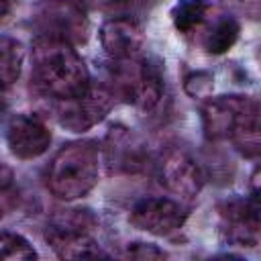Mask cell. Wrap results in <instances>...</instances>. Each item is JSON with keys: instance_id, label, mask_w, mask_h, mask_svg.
<instances>
[{"instance_id": "cell-1", "label": "cell", "mask_w": 261, "mask_h": 261, "mask_svg": "<svg viewBox=\"0 0 261 261\" xmlns=\"http://www.w3.org/2000/svg\"><path fill=\"white\" fill-rule=\"evenodd\" d=\"M31 63L37 86L55 100L75 98L90 86L88 67L67 39L39 35L33 41Z\"/></svg>"}, {"instance_id": "cell-2", "label": "cell", "mask_w": 261, "mask_h": 261, "mask_svg": "<svg viewBox=\"0 0 261 261\" xmlns=\"http://www.w3.org/2000/svg\"><path fill=\"white\" fill-rule=\"evenodd\" d=\"M202 124L210 141L230 139L245 157L259 155V104L251 96H218L202 106Z\"/></svg>"}, {"instance_id": "cell-3", "label": "cell", "mask_w": 261, "mask_h": 261, "mask_svg": "<svg viewBox=\"0 0 261 261\" xmlns=\"http://www.w3.org/2000/svg\"><path fill=\"white\" fill-rule=\"evenodd\" d=\"M100 175V147L94 141H75L63 145L47 169V188L59 200H77L86 196Z\"/></svg>"}, {"instance_id": "cell-4", "label": "cell", "mask_w": 261, "mask_h": 261, "mask_svg": "<svg viewBox=\"0 0 261 261\" xmlns=\"http://www.w3.org/2000/svg\"><path fill=\"white\" fill-rule=\"evenodd\" d=\"M114 106V96L102 86H88V90L75 98L59 100L57 104V120L61 126L84 133L104 120V116Z\"/></svg>"}, {"instance_id": "cell-5", "label": "cell", "mask_w": 261, "mask_h": 261, "mask_svg": "<svg viewBox=\"0 0 261 261\" xmlns=\"http://www.w3.org/2000/svg\"><path fill=\"white\" fill-rule=\"evenodd\" d=\"M116 80H118L120 92L141 110L149 112L161 102L163 82L159 71L153 65L141 59L118 61Z\"/></svg>"}, {"instance_id": "cell-6", "label": "cell", "mask_w": 261, "mask_h": 261, "mask_svg": "<svg viewBox=\"0 0 261 261\" xmlns=\"http://www.w3.org/2000/svg\"><path fill=\"white\" fill-rule=\"evenodd\" d=\"M130 222L139 230L169 237L186 222L184 208L169 198H143L130 210Z\"/></svg>"}, {"instance_id": "cell-7", "label": "cell", "mask_w": 261, "mask_h": 261, "mask_svg": "<svg viewBox=\"0 0 261 261\" xmlns=\"http://www.w3.org/2000/svg\"><path fill=\"white\" fill-rule=\"evenodd\" d=\"M161 181L171 194L194 200L204 186V175L188 151L169 149L161 161Z\"/></svg>"}, {"instance_id": "cell-8", "label": "cell", "mask_w": 261, "mask_h": 261, "mask_svg": "<svg viewBox=\"0 0 261 261\" xmlns=\"http://www.w3.org/2000/svg\"><path fill=\"white\" fill-rule=\"evenodd\" d=\"M10 153L18 159H35L51 145V130L37 114H16L6 130Z\"/></svg>"}, {"instance_id": "cell-9", "label": "cell", "mask_w": 261, "mask_h": 261, "mask_svg": "<svg viewBox=\"0 0 261 261\" xmlns=\"http://www.w3.org/2000/svg\"><path fill=\"white\" fill-rule=\"evenodd\" d=\"M224 237L241 247L259 245V204L257 196L251 200H230L220 208Z\"/></svg>"}, {"instance_id": "cell-10", "label": "cell", "mask_w": 261, "mask_h": 261, "mask_svg": "<svg viewBox=\"0 0 261 261\" xmlns=\"http://www.w3.org/2000/svg\"><path fill=\"white\" fill-rule=\"evenodd\" d=\"M47 243L61 259H86V257H108L106 251L100 249V245L84 230V224L80 222H53L47 228Z\"/></svg>"}, {"instance_id": "cell-11", "label": "cell", "mask_w": 261, "mask_h": 261, "mask_svg": "<svg viewBox=\"0 0 261 261\" xmlns=\"http://www.w3.org/2000/svg\"><path fill=\"white\" fill-rule=\"evenodd\" d=\"M100 43L114 61L139 59L145 49V33L130 18H110L100 29Z\"/></svg>"}, {"instance_id": "cell-12", "label": "cell", "mask_w": 261, "mask_h": 261, "mask_svg": "<svg viewBox=\"0 0 261 261\" xmlns=\"http://www.w3.org/2000/svg\"><path fill=\"white\" fill-rule=\"evenodd\" d=\"M45 18L49 22H55L57 29L51 33L55 37H61V39H71V35H82L86 33V18L84 14L73 6V4H53V6H47V12H45Z\"/></svg>"}, {"instance_id": "cell-13", "label": "cell", "mask_w": 261, "mask_h": 261, "mask_svg": "<svg viewBox=\"0 0 261 261\" xmlns=\"http://www.w3.org/2000/svg\"><path fill=\"white\" fill-rule=\"evenodd\" d=\"M22 61H24V49L20 41L0 35V88H8L18 80Z\"/></svg>"}, {"instance_id": "cell-14", "label": "cell", "mask_w": 261, "mask_h": 261, "mask_svg": "<svg viewBox=\"0 0 261 261\" xmlns=\"http://www.w3.org/2000/svg\"><path fill=\"white\" fill-rule=\"evenodd\" d=\"M239 33H241V24L232 18V16H224V18H218L212 29L204 35V47L208 53H214V55H220L224 51H228L237 39H239Z\"/></svg>"}, {"instance_id": "cell-15", "label": "cell", "mask_w": 261, "mask_h": 261, "mask_svg": "<svg viewBox=\"0 0 261 261\" xmlns=\"http://www.w3.org/2000/svg\"><path fill=\"white\" fill-rule=\"evenodd\" d=\"M208 2L206 0H179L171 12L173 16V24L179 33L190 35L196 29L202 27V22L206 20L208 14Z\"/></svg>"}, {"instance_id": "cell-16", "label": "cell", "mask_w": 261, "mask_h": 261, "mask_svg": "<svg viewBox=\"0 0 261 261\" xmlns=\"http://www.w3.org/2000/svg\"><path fill=\"white\" fill-rule=\"evenodd\" d=\"M0 259L29 261L37 259V251L24 237L16 232H0Z\"/></svg>"}, {"instance_id": "cell-17", "label": "cell", "mask_w": 261, "mask_h": 261, "mask_svg": "<svg viewBox=\"0 0 261 261\" xmlns=\"http://www.w3.org/2000/svg\"><path fill=\"white\" fill-rule=\"evenodd\" d=\"M126 255L135 257V259H161V257H165V253L161 249H157L155 245H149V243H137L135 247L128 249Z\"/></svg>"}, {"instance_id": "cell-18", "label": "cell", "mask_w": 261, "mask_h": 261, "mask_svg": "<svg viewBox=\"0 0 261 261\" xmlns=\"http://www.w3.org/2000/svg\"><path fill=\"white\" fill-rule=\"evenodd\" d=\"M188 84H194L196 88H192L188 94H192V96H204V94H208L210 92V88H212V77L208 75V73H192L188 80H186V86Z\"/></svg>"}, {"instance_id": "cell-19", "label": "cell", "mask_w": 261, "mask_h": 261, "mask_svg": "<svg viewBox=\"0 0 261 261\" xmlns=\"http://www.w3.org/2000/svg\"><path fill=\"white\" fill-rule=\"evenodd\" d=\"M4 171H8V167L0 165V188L8 186V184H10V179H12V173H8V175H4V177H2V173H4Z\"/></svg>"}, {"instance_id": "cell-20", "label": "cell", "mask_w": 261, "mask_h": 261, "mask_svg": "<svg viewBox=\"0 0 261 261\" xmlns=\"http://www.w3.org/2000/svg\"><path fill=\"white\" fill-rule=\"evenodd\" d=\"M8 10H10V2L8 0H0V20L8 14Z\"/></svg>"}, {"instance_id": "cell-21", "label": "cell", "mask_w": 261, "mask_h": 261, "mask_svg": "<svg viewBox=\"0 0 261 261\" xmlns=\"http://www.w3.org/2000/svg\"><path fill=\"white\" fill-rule=\"evenodd\" d=\"M0 218H2V206H0Z\"/></svg>"}]
</instances>
